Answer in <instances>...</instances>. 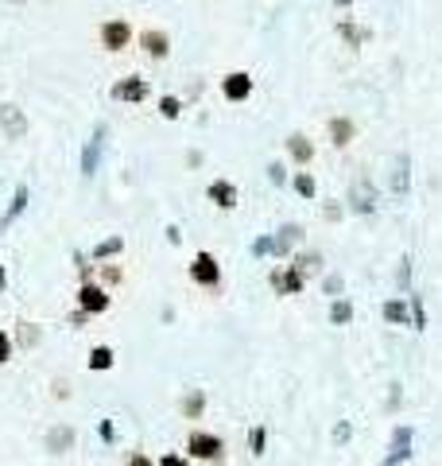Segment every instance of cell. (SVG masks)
I'll use <instances>...</instances> for the list:
<instances>
[{
  "mask_svg": "<svg viewBox=\"0 0 442 466\" xmlns=\"http://www.w3.org/2000/svg\"><path fill=\"white\" fill-rule=\"evenodd\" d=\"M221 451H225V443H221L217 435H210V432H190V439H187V455H190V459L221 462Z\"/></svg>",
  "mask_w": 442,
  "mask_h": 466,
  "instance_id": "obj_1",
  "label": "cell"
},
{
  "mask_svg": "<svg viewBox=\"0 0 442 466\" xmlns=\"http://www.w3.org/2000/svg\"><path fill=\"white\" fill-rule=\"evenodd\" d=\"M190 280H194V284H206V288H214L217 280H221V268H217V260L210 257V253H198V257L190 260Z\"/></svg>",
  "mask_w": 442,
  "mask_h": 466,
  "instance_id": "obj_2",
  "label": "cell"
},
{
  "mask_svg": "<svg viewBox=\"0 0 442 466\" xmlns=\"http://www.w3.org/2000/svg\"><path fill=\"white\" fill-rule=\"evenodd\" d=\"M78 303H82L86 315H101V311H109V292H101L97 284H82V292H78Z\"/></svg>",
  "mask_w": 442,
  "mask_h": 466,
  "instance_id": "obj_3",
  "label": "cell"
},
{
  "mask_svg": "<svg viewBox=\"0 0 442 466\" xmlns=\"http://www.w3.org/2000/svg\"><path fill=\"white\" fill-rule=\"evenodd\" d=\"M105 136H109V128H105V125H97V128H93V140L86 144V152H82V175H93V171H97V160H101Z\"/></svg>",
  "mask_w": 442,
  "mask_h": 466,
  "instance_id": "obj_4",
  "label": "cell"
},
{
  "mask_svg": "<svg viewBox=\"0 0 442 466\" xmlns=\"http://www.w3.org/2000/svg\"><path fill=\"white\" fill-rule=\"evenodd\" d=\"M272 288H276L279 295H299V292H303V272L276 268V272H272Z\"/></svg>",
  "mask_w": 442,
  "mask_h": 466,
  "instance_id": "obj_5",
  "label": "cell"
},
{
  "mask_svg": "<svg viewBox=\"0 0 442 466\" xmlns=\"http://www.w3.org/2000/svg\"><path fill=\"white\" fill-rule=\"evenodd\" d=\"M128 39H132V28H128V24H120V20H113V24H105V28H101V43L109 51L128 47Z\"/></svg>",
  "mask_w": 442,
  "mask_h": 466,
  "instance_id": "obj_6",
  "label": "cell"
},
{
  "mask_svg": "<svg viewBox=\"0 0 442 466\" xmlns=\"http://www.w3.org/2000/svg\"><path fill=\"white\" fill-rule=\"evenodd\" d=\"M0 125H4V133L12 140H20L28 133V121H24V113L16 109V105H0Z\"/></svg>",
  "mask_w": 442,
  "mask_h": 466,
  "instance_id": "obj_7",
  "label": "cell"
},
{
  "mask_svg": "<svg viewBox=\"0 0 442 466\" xmlns=\"http://www.w3.org/2000/svg\"><path fill=\"white\" fill-rule=\"evenodd\" d=\"M113 98H117V101H144L148 98V82H140V78H125V82L113 86Z\"/></svg>",
  "mask_w": 442,
  "mask_h": 466,
  "instance_id": "obj_8",
  "label": "cell"
},
{
  "mask_svg": "<svg viewBox=\"0 0 442 466\" xmlns=\"http://www.w3.org/2000/svg\"><path fill=\"white\" fill-rule=\"evenodd\" d=\"M221 90H225V98L241 101V98H249V93H252V78L249 74H229L225 82H221Z\"/></svg>",
  "mask_w": 442,
  "mask_h": 466,
  "instance_id": "obj_9",
  "label": "cell"
},
{
  "mask_svg": "<svg viewBox=\"0 0 442 466\" xmlns=\"http://www.w3.org/2000/svg\"><path fill=\"white\" fill-rule=\"evenodd\" d=\"M140 47H144L152 59H163L167 51H171V39H167L163 31H144V35H140Z\"/></svg>",
  "mask_w": 442,
  "mask_h": 466,
  "instance_id": "obj_10",
  "label": "cell"
},
{
  "mask_svg": "<svg viewBox=\"0 0 442 466\" xmlns=\"http://www.w3.org/2000/svg\"><path fill=\"white\" fill-rule=\"evenodd\" d=\"M210 198H214V202H217V206H221V210H229V206H237V191H233V187H229V183H225V179H217V183H214V187H210Z\"/></svg>",
  "mask_w": 442,
  "mask_h": 466,
  "instance_id": "obj_11",
  "label": "cell"
},
{
  "mask_svg": "<svg viewBox=\"0 0 442 466\" xmlns=\"http://www.w3.org/2000/svg\"><path fill=\"white\" fill-rule=\"evenodd\" d=\"M330 133H334V144H338V148H346L349 140H353V121H346V117H334V121H330Z\"/></svg>",
  "mask_w": 442,
  "mask_h": 466,
  "instance_id": "obj_12",
  "label": "cell"
},
{
  "mask_svg": "<svg viewBox=\"0 0 442 466\" xmlns=\"http://www.w3.org/2000/svg\"><path fill=\"white\" fill-rule=\"evenodd\" d=\"M202 412H206V397H202L198 389L187 392V400H183V416H187V420H198Z\"/></svg>",
  "mask_w": 442,
  "mask_h": 466,
  "instance_id": "obj_13",
  "label": "cell"
},
{
  "mask_svg": "<svg viewBox=\"0 0 442 466\" xmlns=\"http://www.w3.org/2000/svg\"><path fill=\"white\" fill-rule=\"evenodd\" d=\"M287 152L295 156L299 163H307V160L314 156V148H311V140H307V136H291V140H287Z\"/></svg>",
  "mask_w": 442,
  "mask_h": 466,
  "instance_id": "obj_14",
  "label": "cell"
},
{
  "mask_svg": "<svg viewBox=\"0 0 442 466\" xmlns=\"http://www.w3.org/2000/svg\"><path fill=\"white\" fill-rule=\"evenodd\" d=\"M90 369H97V373H101V369H113V350L109 346H93L90 350Z\"/></svg>",
  "mask_w": 442,
  "mask_h": 466,
  "instance_id": "obj_15",
  "label": "cell"
},
{
  "mask_svg": "<svg viewBox=\"0 0 442 466\" xmlns=\"http://www.w3.org/2000/svg\"><path fill=\"white\" fill-rule=\"evenodd\" d=\"M299 233H303L299 226H284V230H279V241H272V245H276L279 253H287V249H291V241H299Z\"/></svg>",
  "mask_w": 442,
  "mask_h": 466,
  "instance_id": "obj_16",
  "label": "cell"
},
{
  "mask_svg": "<svg viewBox=\"0 0 442 466\" xmlns=\"http://www.w3.org/2000/svg\"><path fill=\"white\" fill-rule=\"evenodd\" d=\"M24 206H28V187H20L16 191V198H12V206H8V214H4V226L12 222L16 214H24Z\"/></svg>",
  "mask_w": 442,
  "mask_h": 466,
  "instance_id": "obj_17",
  "label": "cell"
},
{
  "mask_svg": "<svg viewBox=\"0 0 442 466\" xmlns=\"http://www.w3.org/2000/svg\"><path fill=\"white\" fill-rule=\"evenodd\" d=\"M113 253H120V237H109V241H101V245L93 249V257L105 260V257H113Z\"/></svg>",
  "mask_w": 442,
  "mask_h": 466,
  "instance_id": "obj_18",
  "label": "cell"
},
{
  "mask_svg": "<svg viewBox=\"0 0 442 466\" xmlns=\"http://www.w3.org/2000/svg\"><path fill=\"white\" fill-rule=\"evenodd\" d=\"M396 191H408V156H400V160H396Z\"/></svg>",
  "mask_w": 442,
  "mask_h": 466,
  "instance_id": "obj_19",
  "label": "cell"
},
{
  "mask_svg": "<svg viewBox=\"0 0 442 466\" xmlns=\"http://www.w3.org/2000/svg\"><path fill=\"white\" fill-rule=\"evenodd\" d=\"M295 191H299L303 198H314V179H311V175H303V171H299V175H295Z\"/></svg>",
  "mask_w": 442,
  "mask_h": 466,
  "instance_id": "obj_20",
  "label": "cell"
},
{
  "mask_svg": "<svg viewBox=\"0 0 442 466\" xmlns=\"http://www.w3.org/2000/svg\"><path fill=\"white\" fill-rule=\"evenodd\" d=\"M264 443H268L264 427H252V432H249V447H252V455H264Z\"/></svg>",
  "mask_w": 442,
  "mask_h": 466,
  "instance_id": "obj_21",
  "label": "cell"
},
{
  "mask_svg": "<svg viewBox=\"0 0 442 466\" xmlns=\"http://www.w3.org/2000/svg\"><path fill=\"white\" fill-rule=\"evenodd\" d=\"M384 315H388L392 323H408V307H404V303H396V300L384 307Z\"/></svg>",
  "mask_w": 442,
  "mask_h": 466,
  "instance_id": "obj_22",
  "label": "cell"
},
{
  "mask_svg": "<svg viewBox=\"0 0 442 466\" xmlns=\"http://www.w3.org/2000/svg\"><path fill=\"white\" fill-rule=\"evenodd\" d=\"M179 109H183V105H179V98H163V101H159V113H163V117H179Z\"/></svg>",
  "mask_w": 442,
  "mask_h": 466,
  "instance_id": "obj_23",
  "label": "cell"
},
{
  "mask_svg": "<svg viewBox=\"0 0 442 466\" xmlns=\"http://www.w3.org/2000/svg\"><path fill=\"white\" fill-rule=\"evenodd\" d=\"M51 443H55V455H63L66 447H70V432H66V427H58V432L51 435Z\"/></svg>",
  "mask_w": 442,
  "mask_h": 466,
  "instance_id": "obj_24",
  "label": "cell"
},
{
  "mask_svg": "<svg viewBox=\"0 0 442 466\" xmlns=\"http://www.w3.org/2000/svg\"><path fill=\"white\" fill-rule=\"evenodd\" d=\"M349 315H353V307L341 300V303H334V323H349Z\"/></svg>",
  "mask_w": 442,
  "mask_h": 466,
  "instance_id": "obj_25",
  "label": "cell"
},
{
  "mask_svg": "<svg viewBox=\"0 0 442 466\" xmlns=\"http://www.w3.org/2000/svg\"><path fill=\"white\" fill-rule=\"evenodd\" d=\"M8 358H12V338L0 330V362H8Z\"/></svg>",
  "mask_w": 442,
  "mask_h": 466,
  "instance_id": "obj_26",
  "label": "cell"
},
{
  "mask_svg": "<svg viewBox=\"0 0 442 466\" xmlns=\"http://www.w3.org/2000/svg\"><path fill=\"white\" fill-rule=\"evenodd\" d=\"M155 466H187V455H163Z\"/></svg>",
  "mask_w": 442,
  "mask_h": 466,
  "instance_id": "obj_27",
  "label": "cell"
},
{
  "mask_svg": "<svg viewBox=\"0 0 442 466\" xmlns=\"http://www.w3.org/2000/svg\"><path fill=\"white\" fill-rule=\"evenodd\" d=\"M341 35H346V43H353V47L361 43V31L353 28V24H341Z\"/></svg>",
  "mask_w": 442,
  "mask_h": 466,
  "instance_id": "obj_28",
  "label": "cell"
},
{
  "mask_svg": "<svg viewBox=\"0 0 442 466\" xmlns=\"http://www.w3.org/2000/svg\"><path fill=\"white\" fill-rule=\"evenodd\" d=\"M125 466H155V462L148 459V455H140V451H136V455H132V459H128Z\"/></svg>",
  "mask_w": 442,
  "mask_h": 466,
  "instance_id": "obj_29",
  "label": "cell"
},
{
  "mask_svg": "<svg viewBox=\"0 0 442 466\" xmlns=\"http://www.w3.org/2000/svg\"><path fill=\"white\" fill-rule=\"evenodd\" d=\"M0 292H4V268H0Z\"/></svg>",
  "mask_w": 442,
  "mask_h": 466,
  "instance_id": "obj_30",
  "label": "cell"
},
{
  "mask_svg": "<svg viewBox=\"0 0 442 466\" xmlns=\"http://www.w3.org/2000/svg\"><path fill=\"white\" fill-rule=\"evenodd\" d=\"M338 4H349V0H338Z\"/></svg>",
  "mask_w": 442,
  "mask_h": 466,
  "instance_id": "obj_31",
  "label": "cell"
}]
</instances>
